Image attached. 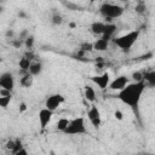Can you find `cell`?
I'll return each mask as SVG.
<instances>
[{
	"instance_id": "7402d4cb",
	"label": "cell",
	"mask_w": 155,
	"mask_h": 155,
	"mask_svg": "<svg viewBox=\"0 0 155 155\" xmlns=\"http://www.w3.org/2000/svg\"><path fill=\"white\" fill-rule=\"evenodd\" d=\"M51 21H52V23H53L54 25H58V24H61V23L63 22V18H62V16H61L59 13H53Z\"/></svg>"
},
{
	"instance_id": "d4e9b609",
	"label": "cell",
	"mask_w": 155,
	"mask_h": 155,
	"mask_svg": "<svg viewBox=\"0 0 155 155\" xmlns=\"http://www.w3.org/2000/svg\"><path fill=\"white\" fill-rule=\"evenodd\" d=\"M114 117H115L116 120L121 121V120L124 119V114H122V111H120V110H115V111H114Z\"/></svg>"
},
{
	"instance_id": "6da1fadb",
	"label": "cell",
	"mask_w": 155,
	"mask_h": 155,
	"mask_svg": "<svg viewBox=\"0 0 155 155\" xmlns=\"http://www.w3.org/2000/svg\"><path fill=\"white\" fill-rule=\"evenodd\" d=\"M145 82L144 81H134L128 82V85L121 90L117 94V98L130 108L136 109L139 105V102L142 99V96L145 90Z\"/></svg>"
},
{
	"instance_id": "44dd1931",
	"label": "cell",
	"mask_w": 155,
	"mask_h": 155,
	"mask_svg": "<svg viewBox=\"0 0 155 155\" xmlns=\"http://www.w3.org/2000/svg\"><path fill=\"white\" fill-rule=\"evenodd\" d=\"M34 41H35L34 36H33V35H28L27 39L24 40V45H25V47H27V48H31V47L34 46Z\"/></svg>"
},
{
	"instance_id": "e0dca14e",
	"label": "cell",
	"mask_w": 155,
	"mask_h": 155,
	"mask_svg": "<svg viewBox=\"0 0 155 155\" xmlns=\"http://www.w3.org/2000/svg\"><path fill=\"white\" fill-rule=\"evenodd\" d=\"M30 64H31V61H30L28 57H25V56H23V57L19 59V62H18V67L21 68L22 71H24V74L28 73Z\"/></svg>"
},
{
	"instance_id": "52a82bcc",
	"label": "cell",
	"mask_w": 155,
	"mask_h": 155,
	"mask_svg": "<svg viewBox=\"0 0 155 155\" xmlns=\"http://www.w3.org/2000/svg\"><path fill=\"white\" fill-rule=\"evenodd\" d=\"M87 119L90 120L91 125L94 128H98L102 125V116H101V111H99L97 105L92 104L90 107V109L87 110Z\"/></svg>"
},
{
	"instance_id": "83f0119b",
	"label": "cell",
	"mask_w": 155,
	"mask_h": 155,
	"mask_svg": "<svg viewBox=\"0 0 155 155\" xmlns=\"http://www.w3.org/2000/svg\"><path fill=\"white\" fill-rule=\"evenodd\" d=\"M13 147H15V140H7V143H6V149H8V150L12 151Z\"/></svg>"
},
{
	"instance_id": "4316f807",
	"label": "cell",
	"mask_w": 155,
	"mask_h": 155,
	"mask_svg": "<svg viewBox=\"0 0 155 155\" xmlns=\"http://www.w3.org/2000/svg\"><path fill=\"white\" fill-rule=\"evenodd\" d=\"M27 104L24 103V102H22V103H19V108H18V110H19V113H24L25 110H27Z\"/></svg>"
},
{
	"instance_id": "4fadbf2b",
	"label": "cell",
	"mask_w": 155,
	"mask_h": 155,
	"mask_svg": "<svg viewBox=\"0 0 155 155\" xmlns=\"http://www.w3.org/2000/svg\"><path fill=\"white\" fill-rule=\"evenodd\" d=\"M84 96H85V98H86V101H88V102H94L96 101V91H94V88L91 86V85H85L84 86Z\"/></svg>"
},
{
	"instance_id": "2e32d148",
	"label": "cell",
	"mask_w": 155,
	"mask_h": 155,
	"mask_svg": "<svg viewBox=\"0 0 155 155\" xmlns=\"http://www.w3.org/2000/svg\"><path fill=\"white\" fill-rule=\"evenodd\" d=\"M143 81L145 82V85L154 86L155 85V71L154 70H149L145 74H143Z\"/></svg>"
},
{
	"instance_id": "ac0fdd59",
	"label": "cell",
	"mask_w": 155,
	"mask_h": 155,
	"mask_svg": "<svg viewBox=\"0 0 155 155\" xmlns=\"http://www.w3.org/2000/svg\"><path fill=\"white\" fill-rule=\"evenodd\" d=\"M33 81H34V78L29 74V73H25L22 78H21V85L23 87H30L33 85Z\"/></svg>"
},
{
	"instance_id": "3957f363",
	"label": "cell",
	"mask_w": 155,
	"mask_h": 155,
	"mask_svg": "<svg viewBox=\"0 0 155 155\" xmlns=\"http://www.w3.org/2000/svg\"><path fill=\"white\" fill-rule=\"evenodd\" d=\"M124 7L117 5V4H113V2H103L99 7V12L102 13L103 17L108 18V19H114V18H119L124 15Z\"/></svg>"
},
{
	"instance_id": "f1b7e54d",
	"label": "cell",
	"mask_w": 155,
	"mask_h": 155,
	"mask_svg": "<svg viewBox=\"0 0 155 155\" xmlns=\"http://www.w3.org/2000/svg\"><path fill=\"white\" fill-rule=\"evenodd\" d=\"M15 155H28V151H27V149L25 148H22L19 151H17Z\"/></svg>"
},
{
	"instance_id": "5b68a950",
	"label": "cell",
	"mask_w": 155,
	"mask_h": 155,
	"mask_svg": "<svg viewBox=\"0 0 155 155\" xmlns=\"http://www.w3.org/2000/svg\"><path fill=\"white\" fill-rule=\"evenodd\" d=\"M91 81L99 88V90H105L109 87V84L111 81V78H110V74L108 71H104L99 75H94V76H91Z\"/></svg>"
},
{
	"instance_id": "9a60e30c",
	"label": "cell",
	"mask_w": 155,
	"mask_h": 155,
	"mask_svg": "<svg viewBox=\"0 0 155 155\" xmlns=\"http://www.w3.org/2000/svg\"><path fill=\"white\" fill-rule=\"evenodd\" d=\"M41 70H42V64H41V63H39V62H34V63H31V64H30L28 73L34 78V76L39 75V74L41 73Z\"/></svg>"
},
{
	"instance_id": "f546056e",
	"label": "cell",
	"mask_w": 155,
	"mask_h": 155,
	"mask_svg": "<svg viewBox=\"0 0 155 155\" xmlns=\"http://www.w3.org/2000/svg\"><path fill=\"white\" fill-rule=\"evenodd\" d=\"M6 36H13V31L12 30H7L6 31Z\"/></svg>"
},
{
	"instance_id": "d6986e66",
	"label": "cell",
	"mask_w": 155,
	"mask_h": 155,
	"mask_svg": "<svg viewBox=\"0 0 155 155\" xmlns=\"http://www.w3.org/2000/svg\"><path fill=\"white\" fill-rule=\"evenodd\" d=\"M68 124H69V120H68L67 117H59L58 121L56 122V128H57L58 131L64 132L65 128H67V126H68Z\"/></svg>"
},
{
	"instance_id": "8992f818",
	"label": "cell",
	"mask_w": 155,
	"mask_h": 155,
	"mask_svg": "<svg viewBox=\"0 0 155 155\" xmlns=\"http://www.w3.org/2000/svg\"><path fill=\"white\" fill-rule=\"evenodd\" d=\"M64 97L59 93H54V94H51L47 97L46 102H45V108L51 110V111H54L57 110L63 103H64Z\"/></svg>"
},
{
	"instance_id": "277c9868",
	"label": "cell",
	"mask_w": 155,
	"mask_h": 155,
	"mask_svg": "<svg viewBox=\"0 0 155 155\" xmlns=\"http://www.w3.org/2000/svg\"><path fill=\"white\" fill-rule=\"evenodd\" d=\"M86 124H85V119L79 116L75 117L73 120H69V124L64 131L65 134L69 136H79V134H84L86 133Z\"/></svg>"
},
{
	"instance_id": "5bb4252c",
	"label": "cell",
	"mask_w": 155,
	"mask_h": 155,
	"mask_svg": "<svg viewBox=\"0 0 155 155\" xmlns=\"http://www.w3.org/2000/svg\"><path fill=\"white\" fill-rule=\"evenodd\" d=\"M104 27H105V24L102 23V22H93V23L91 24L90 29H91L92 34H94V35H101V36H102L103 30H104Z\"/></svg>"
},
{
	"instance_id": "484cf974",
	"label": "cell",
	"mask_w": 155,
	"mask_h": 155,
	"mask_svg": "<svg viewBox=\"0 0 155 155\" xmlns=\"http://www.w3.org/2000/svg\"><path fill=\"white\" fill-rule=\"evenodd\" d=\"M81 50L82 51H92L93 50V45L92 44H84L81 46Z\"/></svg>"
},
{
	"instance_id": "603a6c76",
	"label": "cell",
	"mask_w": 155,
	"mask_h": 155,
	"mask_svg": "<svg viewBox=\"0 0 155 155\" xmlns=\"http://www.w3.org/2000/svg\"><path fill=\"white\" fill-rule=\"evenodd\" d=\"M22 148H24L23 144H22V142H21L19 139H16V140H15V147H13V149H12V154L15 155V154H16L17 151H19Z\"/></svg>"
},
{
	"instance_id": "cb8c5ba5",
	"label": "cell",
	"mask_w": 155,
	"mask_h": 155,
	"mask_svg": "<svg viewBox=\"0 0 155 155\" xmlns=\"http://www.w3.org/2000/svg\"><path fill=\"white\" fill-rule=\"evenodd\" d=\"M132 78L134 79V81H143V73L136 71V73L132 74Z\"/></svg>"
},
{
	"instance_id": "7c38bea8",
	"label": "cell",
	"mask_w": 155,
	"mask_h": 155,
	"mask_svg": "<svg viewBox=\"0 0 155 155\" xmlns=\"http://www.w3.org/2000/svg\"><path fill=\"white\" fill-rule=\"evenodd\" d=\"M92 45H93V50H96L98 52H103L109 47V41L103 38H99L94 42H92Z\"/></svg>"
},
{
	"instance_id": "ffe728a7",
	"label": "cell",
	"mask_w": 155,
	"mask_h": 155,
	"mask_svg": "<svg viewBox=\"0 0 155 155\" xmlns=\"http://www.w3.org/2000/svg\"><path fill=\"white\" fill-rule=\"evenodd\" d=\"M11 103V96H0V108L6 109Z\"/></svg>"
},
{
	"instance_id": "30bf717a",
	"label": "cell",
	"mask_w": 155,
	"mask_h": 155,
	"mask_svg": "<svg viewBox=\"0 0 155 155\" xmlns=\"http://www.w3.org/2000/svg\"><path fill=\"white\" fill-rule=\"evenodd\" d=\"M53 116V111L46 109V108H42L39 114H38V119H39V124H40V127L41 130H45L47 127V125L51 122V119Z\"/></svg>"
},
{
	"instance_id": "ba28073f",
	"label": "cell",
	"mask_w": 155,
	"mask_h": 155,
	"mask_svg": "<svg viewBox=\"0 0 155 155\" xmlns=\"http://www.w3.org/2000/svg\"><path fill=\"white\" fill-rule=\"evenodd\" d=\"M15 87V78L11 73H2L0 75V90L11 92Z\"/></svg>"
},
{
	"instance_id": "8fae6325",
	"label": "cell",
	"mask_w": 155,
	"mask_h": 155,
	"mask_svg": "<svg viewBox=\"0 0 155 155\" xmlns=\"http://www.w3.org/2000/svg\"><path fill=\"white\" fill-rule=\"evenodd\" d=\"M116 30H117V27H116L115 24H113V23H107L105 27H104V30H103V34H102L101 38H103V39H105V40H108V41H110V40L114 39V35H115Z\"/></svg>"
},
{
	"instance_id": "7a4b0ae2",
	"label": "cell",
	"mask_w": 155,
	"mask_h": 155,
	"mask_svg": "<svg viewBox=\"0 0 155 155\" xmlns=\"http://www.w3.org/2000/svg\"><path fill=\"white\" fill-rule=\"evenodd\" d=\"M139 34H140L139 30H132V31H128V33H126V34H124V35H120V36L114 38L111 41H113L119 48H121V50H124V51H128V50L136 44V41L138 40Z\"/></svg>"
},
{
	"instance_id": "9c48e42d",
	"label": "cell",
	"mask_w": 155,
	"mask_h": 155,
	"mask_svg": "<svg viewBox=\"0 0 155 155\" xmlns=\"http://www.w3.org/2000/svg\"><path fill=\"white\" fill-rule=\"evenodd\" d=\"M128 78L126 76V75H119V76H116L114 80H111L110 81V84H109V87L108 88H110L111 91H121V90H124L127 85H128Z\"/></svg>"
}]
</instances>
